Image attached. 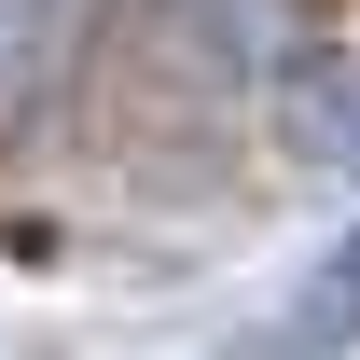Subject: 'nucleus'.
I'll list each match as a JSON object with an SVG mask.
<instances>
[{
  "label": "nucleus",
  "mask_w": 360,
  "mask_h": 360,
  "mask_svg": "<svg viewBox=\"0 0 360 360\" xmlns=\"http://www.w3.org/2000/svg\"><path fill=\"white\" fill-rule=\"evenodd\" d=\"M70 42H84V0H0V125L42 111V84L70 70Z\"/></svg>",
  "instance_id": "f257e3e1"
},
{
  "label": "nucleus",
  "mask_w": 360,
  "mask_h": 360,
  "mask_svg": "<svg viewBox=\"0 0 360 360\" xmlns=\"http://www.w3.org/2000/svg\"><path fill=\"white\" fill-rule=\"evenodd\" d=\"M333 347H360V222L319 250V277L291 291V319H277V360H333Z\"/></svg>",
  "instance_id": "f03ea898"
}]
</instances>
